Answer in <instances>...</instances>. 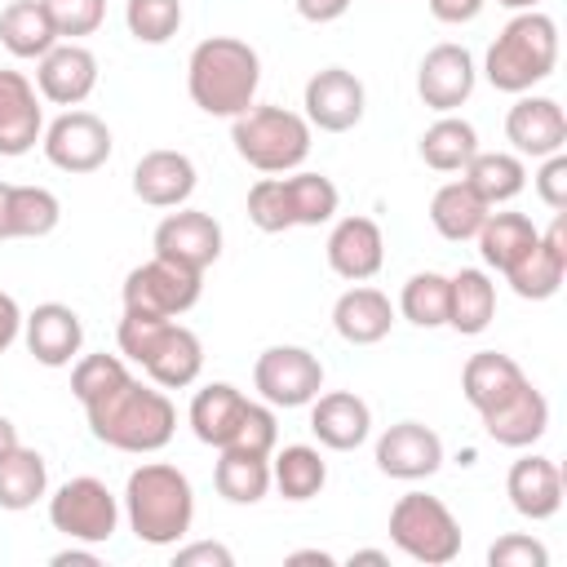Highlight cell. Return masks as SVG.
<instances>
[{"instance_id": "1", "label": "cell", "mask_w": 567, "mask_h": 567, "mask_svg": "<svg viewBox=\"0 0 567 567\" xmlns=\"http://www.w3.org/2000/svg\"><path fill=\"white\" fill-rule=\"evenodd\" d=\"M84 416H89V430L97 443H106L115 452H137V456L168 447V439L177 430V408L168 403V394L155 381L142 385L137 377H128L115 390L84 403Z\"/></svg>"}, {"instance_id": "2", "label": "cell", "mask_w": 567, "mask_h": 567, "mask_svg": "<svg viewBox=\"0 0 567 567\" xmlns=\"http://www.w3.org/2000/svg\"><path fill=\"white\" fill-rule=\"evenodd\" d=\"M261 84V58L248 40L235 35H208L190 49L186 62V93L204 115L235 120L252 106Z\"/></svg>"}, {"instance_id": "3", "label": "cell", "mask_w": 567, "mask_h": 567, "mask_svg": "<svg viewBox=\"0 0 567 567\" xmlns=\"http://www.w3.org/2000/svg\"><path fill=\"white\" fill-rule=\"evenodd\" d=\"M124 518L142 545H177L195 523V487L168 461H142L124 483Z\"/></svg>"}, {"instance_id": "4", "label": "cell", "mask_w": 567, "mask_h": 567, "mask_svg": "<svg viewBox=\"0 0 567 567\" xmlns=\"http://www.w3.org/2000/svg\"><path fill=\"white\" fill-rule=\"evenodd\" d=\"M558 66V22L540 9L514 13L501 35L487 44L483 75L501 93H532Z\"/></svg>"}, {"instance_id": "5", "label": "cell", "mask_w": 567, "mask_h": 567, "mask_svg": "<svg viewBox=\"0 0 567 567\" xmlns=\"http://www.w3.org/2000/svg\"><path fill=\"white\" fill-rule=\"evenodd\" d=\"M230 142L257 173H292L310 155V124L288 106H248L230 120Z\"/></svg>"}, {"instance_id": "6", "label": "cell", "mask_w": 567, "mask_h": 567, "mask_svg": "<svg viewBox=\"0 0 567 567\" xmlns=\"http://www.w3.org/2000/svg\"><path fill=\"white\" fill-rule=\"evenodd\" d=\"M390 540L412 558V563H425V567H443L461 554V523L456 514L430 496V492H408L394 501L390 509Z\"/></svg>"}, {"instance_id": "7", "label": "cell", "mask_w": 567, "mask_h": 567, "mask_svg": "<svg viewBox=\"0 0 567 567\" xmlns=\"http://www.w3.org/2000/svg\"><path fill=\"white\" fill-rule=\"evenodd\" d=\"M49 523L75 545H106L120 527V501L102 478L80 474L49 496Z\"/></svg>"}, {"instance_id": "8", "label": "cell", "mask_w": 567, "mask_h": 567, "mask_svg": "<svg viewBox=\"0 0 567 567\" xmlns=\"http://www.w3.org/2000/svg\"><path fill=\"white\" fill-rule=\"evenodd\" d=\"M199 292H204V275L177 261H164V257H151L124 275V310L177 319L199 301Z\"/></svg>"}, {"instance_id": "9", "label": "cell", "mask_w": 567, "mask_h": 567, "mask_svg": "<svg viewBox=\"0 0 567 567\" xmlns=\"http://www.w3.org/2000/svg\"><path fill=\"white\" fill-rule=\"evenodd\" d=\"M252 390L270 408H306L323 390V363L306 346H270L252 363Z\"/></svg>"}, {"instance_id": "10", "label": "cell", "mask_w": 567, "mask_h": 567, "mask_svg": "<svg viewBox=\"0 0 567 567\" xmlns=\"http://www.w3.org/2000/svg\"><path fill=\"white\" fill-rule=\"evenodd\" d=\"M40 146H44V159H49L53 168H62V173H97V168L111 159V146H115V142H111L106 120H97L93 111L71 106V111H62V115L44 128Z\"/></svg>"}, {"instance_id": "11", "label": "cell", "mask_w": 567, "mask_h": 567, "mask_svg": "<svg viewBox=\"0 0 567 567\" xmlns=\"http://www.w3.org/2000/svg\"><path fill=\"white\" fill-rule=\"evenodd\" d=\"M301 106H306V124L310 128H319V133H350L363 120L368 93H363V80L354 71L323 66V71H315L306 80Z\"/></svg>"}, {"instance_id": "12", "label": "cell", "mask_w": 567, "mask_h": 567, "mask_svg": "<svg viewBox=\"0 0 567 567\" xmlns=\"http://www.w3.org/2000/svg\"><path fill=\"white\" fill-rule=\"evenodd\" d=\"M567 279V213H554L549 230L536 235V244L505 270V284L523 301H549Z\"/></svg>"}, {"instance_id": "13", "label": "cell", "mask_w": 567, "mask_h": 567, "mask_svg": "<svg viewBox=\"0 0 567 567\" xmlns=\"http://www.w3.org/2000/svg\"><path fill=\"white\" fill-rule=\"evenodd\" d=\"M151 248H155V257L177 261V266L204 275L221 257V226L208 213H199V208H177V213H168L155 226Z\"/></svg>"}, {"instance_id": "14", "label": "cell", "mask_w": 567, "mask_h": 567, "mask_svg": "<svg viewBox=\"0 0 567 567\" xmlns=\"http://www.w3.org/2000/svg\"><path fill=\"white\" fill-rule=\"evenodd\" d=\"M97 89V58L80 40H58L44 58H35V93L53 106H80Z\"/></svg>"}, {"instance_id": "15", "label": "cell", "mask_w": 567, "mask_h": 567, "mask_svg": "<svg viewBox=\"0 0 567 567\" xmlns=\"http://www.w3.org/2000/svg\"><path fill=\"white\" fill-rule=\"evenodd\" d=\"M474 80H478V66H474V53L465 44H434L416 66V93L439 115L470 102Z\"/></svg>"}, {"instance_id": "16", "label": "cell", "mask_w": 567, "mask_h": 567, "mask_svg": "<svg viewBox=\"0 0 567 567\" xmlns=\"http://www.w3.org/2000/svg\"><path fill=\"white\" fill-rule=\"evenodd\" d=\"M443 465V439L421 421H399L377 439V470L403 483L430 478Z\"/></svg>"}, {"instance_id": "17", "label": "cell", "mask_w": 567, "mask_h": 567, "mask_svg": "<svg viewBox=\"0 0 567 567\" xmlns=\"http://www.w3.org/2000/svg\"><path fill=\"white\" fill-rule=\"evenodd\" d=\"M505 137L514 146V155H558L567 146V115L554 97H536V93H518V102L505 115Z\"/></svg>"}, {"instance_id": "18", "label": "cell", "mask_w": 567, "mask_h": 567, "mask_svg": "<svg viewBox=\"0 0 567 567\" xmlns=\"http://www.w3.org/2000/svg\"><path fill=\"white\" fill-rule=\"evenodd\" d=\"M22 337H27V350L35 363L44 368H66L80 359V346H84V323L71 306L62 301H44L35 306L31 315H22Z\"/></svg>"}, {"instance_id": "19", "label": "cell", "mask_w": 567, "mask_h": 567, "mask_svg": "<svg viewBox=\"0 0 567 567\" xmlns=\"http://www.w3.org/2000/svg\"><path fill=\"white\" fill-rule=\"evenodd\" d=\"M137 368H142L159 390H186V385H195L199 372H204V346H199V337H195L186 323L168 319V323L159 328V337L151 341V350L142 354Z\"/></svg>"}, {"instance_id": "20", "label": "cell", "mask_w": 567, "mask_h": 567, "mask_svg": "<svg viewBox=\"0 0 567 567\" xmlns=\"http://www.w3.org/2000/svg\"><path fill=\"white\" fill-rule=\"evenodd\" d=\"M44 137L40 93L22 71H0V155L18 159Z\"/></svg>"}, {"instance_id": "21", "label": "cell", "mask_w": 567, "mask_h": 567, "mask_svg": "<svg viewBox=\"0 0 567 567\" xmlns=\"http://www.w3.org/2000/svg\"><path fill=\"white\" fill-rule=\"evenodd\" d=\"M505 496H509V505H514L523 518L545 523V518H554V514L563 509V470H558L549 456L527 452V456H518V461L509 465V474H505Z\"/></svg>"}, {"instance_id": "22", "label": "cell", "mask_w": 567, "mask_h": 567, "mask_svg": "<svg viewBox=\"0 0 567 567\" xmlns=\"http://www.w3.org/2000/svg\"><path fill=\"white\" fill-rule=\"evenodd\" d=\"M328 266L332 275L363 284L385 266V235L372 217H341L328 235Z\"/></svg>"}, {"instance_id": "23", "label": "cell", "mask_w": 567, "mask_h": 567, "mask_svg": "<svg viewBox=\"0 0 567 567\" xmlns=\"http://www.w3.org/2000/svg\"><path fill=\"white\" fill-rule=\"evenodd\" d=\"M310 434L332 452H354L372 434V408L350 390H328L310 399Z\"/></svg>"}, {"instance_id": "24", "label": "cell", "mask_w": 567, "mask_h": 567, "mask_svg": "<svg viewBox=\"0 0 567 567\" xmlns=\"http://www.w3.org/2000/svg\"><path fill=\"white\" fill-rule=\"evenodd\" d=\"M133 195L151 208H182L195 195V164L182 151H146L133 164Z\"/></svg>"}, {"instance_id": "25", "label": "cell", "mask_w": 567, "mask_h": 567, "mask_svg": "<svg viewBox=\"0 0 567 567\" xmlns=\"http://www.w3.org/2000/svg\"><path fill=\"white\" fill-rule=\"evenodd\" d=\"M478 421H483L492 443H501V447H532L549 430V399L527 381L518 394H509L492 412H478Z\"/></svg>"}, {"instance_id": "26", "label": "cell", "mask_w": 567, "mask_h": 567, "mask_svg": "<svg viewBox=\"0 0 567 567\" xmlns=\"http://www.w3.org/2000/svg\"><path fill=\"white\" fill-rule=\"evenodd\" d=\"M332 328H337V337L350 341V346H377V341H385L390 328H394V306H390V297H385L381 288L354 284V288H346V292L337 297V306H332Z\"/></svg>"}, {"instance_id": "27", "label": "cell", "mask_w": 567, "mask_h": 567, "mask_svg": "<svg viewBox=\"0 0 567 567\" xmlns=\"http://www.w3.org/2000/svg\"><path fill=\"white\" fill-rule=\"evenodd\" d=\"M523 385H527V372L501 350H478L461 368V394H465V403L474 412H492L496 403H505Z\"/></svg>"}, {"instance_id": "28", "label": "cell", "mask_w": 567, "mask_h": 567, "mask_svg": "<svg viewBox=\"0 0 567 567\" xmlns=\"http://www.w3.org/2000/svg\"><path fill=\"white\" fill-rule=\"evenodd\" d=\"M496 319V284L487 270L465 266L447 275V328L461 337H478Z\"/></svg>"}, {"instance_id": "29", "label": "cell", "mask_w": 567, "mask_h": 567, "mask_svg": "<svg viewBox=\"0 0 567 567\" xmlns=\"http://www.w3.org/2000/svg\"><path fill=\"white\" fill-rule=\"evenodd\" d=\"M244 408H248V394H244V390H235L230 381H208V385L195 390V399H190V430H195V439L221 452V447L230 443V434H235Z\"/></svg>"}, {"instance_id": "30", "label": "cell", "mask_w": 567, "mask_h": 567, "mask_svg": "<svg viewBox=\"0 0 567 567\" xmlns=\"http://www.w3.org/2000/svg\"><path fill=\"white\" fill-rule=\"evenodd\" d=\"M461 182H465L487 208H496V204H509V199L523 195V186H527V164H523V155H514V151H474V159L461 168Z\"/></svg>"}, {"instance_id": "31", "label": "cell", "mask_w": 567, "mask_h": 567, "mask_svg": "<svg viewBox=\"0 0 567 567\" xmlns=\"http://www.w3.org/2000/svg\"><path fill=\"white\" fill-rule=\"evenodd\" d=\"M328 483V465L319 456V447L310 443H288L270 452V487H279L284 501H310L319 496Z\"/></svg>"}, {"instance_id": "32", "label": "cell", "mask_w": 567, "mask_h": 567, "mask_svg": "<svg viewBox=\"0 0 567 567\" xmlns=\"http://www.w3.org/2000/svg\"><path fill=\"white\" fill-rule=\"evenodd\" d=\"M0 44L13 58H44L58 44L53 18L44 13L40 0H13L0 9Z\"/></svg>"}, {"instance_id": "33", "label": "cell", "mask_w": 567, "mask_h": 567, "mask_svg": "<svg viewBox=\"0 0 567 567\" xmlns=\"http://www.w3.org/2000/svg\"><path fill=\"white\" fill-rule=\"evenodd\" d=\"M478 151V133L470 120L461 115H439L425 133H421V159L434 168V173H461Z\"/></svg>"}, {"instance_id": "34", "label": "cell", "mask_w": 567, "mask_h": 567, "mask_svg": "<svg viewBox=\"0 0 567 567\" xmlns=\"http://www.w3.org/2000/svg\"><path fill=\"white\" fill-rule=\"evenodd\" d=\"M487 213H492V208H487L465 182H447V186H439L434 199H430V221H434V230H439L443 239H452V244L474 239L478 226L487 221Z\"/></svg>"}, {"instance_id": "35", "label": "cell", "mask_w": 567, "mask_h": 567, "mask_svg": "<svg viewBox=\"0 0 567 567\" xmlns=\"http://www.w3.org/2000/svg\"><path fill=\"white\" fill-rule=\"evenodd\" d=\"M536 226H532V217H523V213H487V221L478 226V252H483V261L492 266V270H509L532 244H536Z\"/></svg>"}, {"instance_id": "36", "label": "cell", "mask_w": 567, "mask_h": 567, "mask_svg": "<svg viewBox=\"0 0 567 567\" xmlns=\"http://www.w3.org/2000/svg\"><path fill=\"white\" fill-rule=\"evenodd\" d=\"M213 483L230 505H257L270 492V456H252V452H235L221 447L217 465H213Z\"/></svg>"}, {"instance_id": "37", "label": "cell", "mask_w": 567, "mask_h": 567, "mask_svg": "<svg viewBox=\"0 0 567 567\" xmlns=\"http://www.w3.org/2000/svg\"><path fill=\"white\" fill-rule=\"evenodd\" d=\"M49 492V470L35 447H13L0 456V509H31Z\"/></svg>"}, {"instance_id": "38", "label": "cell", "mask_w": 567, "mask_h": 567, "mask_svg": "<svg viewBox=\"0 0 567 567\" xmlns=\"http://www.w3.org/2000/svg\"><path fill=\"white\" fill-rule=\"evenodd\" d=\"M62 204L49 186H9V239H40L58 230Z\"/></svg>"}, {"instance_id": "39", "label": "cell", "mask_w": 567, "mask_h": 567, "mask_svg": "<svg viewBox=\"0 0 567 567\" xmlns=\"http://www.w3.org/2000/svg\"><path fill=\"white\" fill-rule=\"evenodd\" d=\"M284 195H288L292 226H323V221L337 217V204H341V190L323 173H292V177H284Z\"/></svg>"}, {"instance_id": "40", "label": "cell", "mask_w": 567, "mask_h": 567, "mask_svg": "<svg viewBox=\"0 0 567 567\" xmlns=\"http://www.w3.org/2000/svg\"><path fill=\"white\" fill-rule=\"evenodd\" d=\"M399 315L416 328H447V275L416 270L399 292Z\"/></svg>"}, {"instance_id": "41", "label": "cell", "mask_w": 567, "mask_h": 567, "mask_svg": "<svg viewBox=\"0 0 567 567\" xmlns=\"http://www.w3.org/2000/svg\"><path fill=\"white\" fill-rule=\"evenodd\" d=\"M124 27L137 44H168L182 31V0H124Z\"/></svg>"}, {"instance_id": "42", "label": "cell", "mask_w": 567, "mask_h": 567, "mask_svg": "<svg viewBox=\"0 0 567 567\" xmlns=\"http://www.w3.org/2000/svg\"><path fill=\"white\" fill-rule=\"evenodd\" d=\"M248 221L257 230H266V235L292 230V213H288V195H284V173L257 177L248 186Z\"/></svg>"}, {"instance_id": "43", "label": "cell", "mask_w": 567, "mask_h": 567, "mask_svg": "<svg viewBox=\"0 0 567 567\" xmlns=\"http://www.w3.org/2000/svg\"><path fill=\"white\" fill-rule=\"evenodd\" d=\"M128 377H133V372L124 368L120 354H84V359H75V368H71V394H75L80 403H93L97 394L115 390V385L128 381Z\"/></svg>"}, {"instance_id": "44", "label": "cell", "mask_w": 567, "mask_h": 567, "mask_svg": "<svg viewBox=\"0 0 567 567\" xmlns=\"http://www.w3.org/2000/svg\"><path fill=\"white\" fill-rule=\"evenodd\" d=\"M226 447L252 452V456H270L279 447V421H275L270 403H252L248 399V408H244V416H239V425H235V434H230Z\"/></svg>"}, {"instance_id": "45", "label": "cell", "mask_w": 567, "mask_h": 567, "mask_svg": "<svg viewBox=\"0 0 567 567\" xmlns=\"http://www.w3.org/2000/svg\"><path fill=\"white\" fill-rule=\"evenodd\" d=\"M44 13L53 18V31L58 40H80V35H93L106 18V0H40Z\"/></svg>"}, {"instance_id": "46", "label": "cell", "mask_w": 567, "mask_h": 567, "mask_svg": "<svg viewBox=\"0 0 567 567\" xmlns=\"http://www.w3.org/2000/svg\"><path fill=\"white\" fill-rule=\"evenodd\" d=\"M487 563H492V567H549V549H545L536 536L509 532V536H501V540L487 549Z\"/></svg>"}, {"instance_id": "47", "label": "cell", "mask_w": 567, "mask_h": 567, "mask_svg": "<svg viewBox=\"0 0 567 567\" xmlns=\"http://www.w3.org/2000/svg\"><path fill=\"white\" fill-rule=\"evenodd\" d=\"M536 195L554 208V213H567V155H545L540 168H536Z\"/></svg>"}, {"instance_id": "48", "label": "cell", "mask_w": 567, "mask_h": 567, "mask_svg": "<svg viewBox=\"0 0 567 567\" xmlns=\"http://www.w3.org/2000/svg\"><path fill=\"white\" fill-rule=\"evenodd\" d=\"M235 554L217 540H195V545H177L173 549V567H230Z\"/></svg>"}, {"instance_id": "49", "label": "cell", "mask_w": 567, "mask_h": 567, "mask_svg": "<svg viewBox=\"0 0 567 567\" xmlns=\"http://www.w3.org/2000/svg\"><path fill=\"white\" fill-rule=\"evenodd\" d=\"M487 0H430V13L447 27H461V22H474L483 13Z\"/></svg>"}, {"instance_id": "50", "label": "cell", "mask_w": 567, "mask_h": 567, "mask_svg": "<svg viewBox=\"0 0 567 567\" xmlns=\"http://www.w3.org/2000/svg\"><path fill=\"white\" fill-rule=\"evenodd\" d=\"M297 4V13L306 18V22H337V18H346V9L354 4V0H292Z\"/></svg>"}, {"instance_id": "51", "label": "cell", "mask_w": 567, "mask_h": 567, "mask_svg": "<svg viewBox=\"0 0 567 567\" xmlns=\"http://www.w3.org/2000/svg\"><path fill=\"white\" fill-rule=\"evenodd\" d=\"M18 337H22V310H18V301L0 288V354H4Z\"/></svg>"}, {"instance_id": "52", "label": "cell", "mask_w": 567, "mask_h": 567, "mask_svg": "<svg viewBox=\"0 0 567 567\" xmlns=\"http://www.w3.org/2000/svg\"><path fill=\"white\" fill-rule=\"evenodd\" d=\"M49 563L53 567H97V554L93 549H58Z\"/></svg>"}, {"instance_id": "53", "label": "cell", "mask_w": 567, "mask_h": 567, "mask_svg": "<svg viewBox=\"0 0 567 567\" xmlns=\"http://www.w3.org/2000/svg\"><path fill=\"white\" fill-rule=\"evenodd\" d=\"M288 563H292V567H301V563H319V567H332L337 558H332V554H323V549H297V554H288Z\"/></svg>"}, {"instance_id": "54", "label": "cell", "mask_w": 567, "mask_h": 567, "mask_svg": "<svg viewBox=\"0 0 567 567\" xmlns=\"http://www.w3.org/2000/svg\"><path fill=\"white\" fill-rule=\"evenodd\" d=\"M18 443H22V439H18V425H13L9 416H0V456H4V452H13Z\"/></svg>"}, {"instance_id": "55", "label": "cell", "mask_w": 567, "mask_h": 567, "mask_svg": "<svg viewBox=\"0 0 567 567\" xmlns=\"http://www.w3.org/2000/svg\"><path fill=\"white\" fill-rule=\"evenodd\" d=\"M9 186L13 182H0V239H9Z\"/></svg>"}, {"instance_id": "56", "label": "cell", "mask_w": 567, "mask_h": 567, "mask_svg": "<svg viewBox=\"0 0 567 567\" xmlns=\"http://www.w3.org/2000/svg\"><path fill=\"white\" fill-rule=\"evenodd\" d=\"M346 563H350V567H354V563H390V558H385V554H381V549H354V554H350V558H346Z\"/></svg>"}, {"instance_id": "57", "label": "cell", "mask_w": 567, "mask_h": 567, "mask_svg": "<svg viewBox=\"0 0 567 567\" xmlns=\"http://www.w3.org/2000/svg\"><path fill=\"white\" fill-rule=\"evenodd\" d=\"M501 9H514V13H527V9H540V0H496Z\"/></svg>"}]
</instances>
